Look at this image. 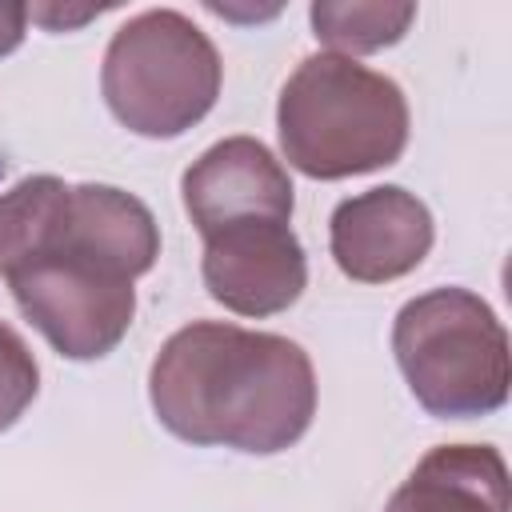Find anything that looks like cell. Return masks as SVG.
I'll return each instance as SVG.
<instances>
[{"mask_svg":"<svg viewBox=\"0 0 512 512\" xmlns=\"http://www.w3.org/2000/svg\"><path fill=\"white\" fill-rule=\"evenodd\" d=\"M160 424L200 448L284 452L316 416L308 352L276 332L196 320L164 340L148 372Z\"/></svg>","mask_w":512,"mask_h":512,"instance_id":"1","label":"cell"},{"mask_svg":"<svg viewBox=\"0 0 512 512\" xmlns=\"http://www.w3.org/2000/svg\"><path fill=\"white\" fill-rule=\"evenodd\" d=\"M280 148L312 180H344L388 168L408 144V100L396 80L348 56L320 52L280 88Z\"/></svg>","mask_w":512,"mask_h":512,"instance_id":"2","label":"cell"},{"mask_svg":"<svg viewBox=\"0 0 512 512\" xmlns=\"http://www.w3.org/2000/svg\"><path fill=\"white\" fill-rule=\"evenodd\" d=\"M396 364L428 416L472 420L508 400V332L468 288H432L392 324Z\"/></svg>","mask_w":512,"mask_h":512,"instance_id":"3","label":"cell"},{"mask_svg":"<svg viewBox=\"0 0 512 512\" xmlns=\"http://www.w3.org/2000/svg\"><path fill=\"white\" fill-rule=\"evenodd\" d=\"M224 64L212 40L172 8H148L116 28L100 88L112 116L152 140H172L200 124L220 96Z\"/></svg>","mask_w":512,"mask_h":512,"instance_id":"4","label":"cell"},{"mask_svg":"<svg viewBox=\"0 0 512 512\" xmlns=\"http://www.w3.org/2000/svg\"><path fill=\"white\" fill-rule=\"evenodd\" d=\"M16 308L68 360L108 356L136 316L132 280L92 260L48 252L8 276Z\"/></svg>","mask_w":512,"mask_h":512,"instance_id":"5","label":"cell"},{"mask_svg":"<svg viewBox=\"0 0 512 512\" xmlns=\"http://www.w3.org/2000/svg\"><path fill=\"white\" fill-rule=\"evenodd\" d=\"M204 288L236 316H276L308 284L296 232L280 220H244L204 236Z\"/></svg>","mask_w":512,"mask_h":512,"instance_id":"6","label":"cell"},{"mask_svg":"<svg viewBox=\"0 0 512 512\" xmlns=\"http://www.w3.org/2000/svg\"><path fill=\"white\" fill-rule=\"evenodd\" d=\"M184 208L200 236L244 220H292V180L284 164L252 136L212 144L180 180Z\"/></svg>","mask_w":512,"mask_h":512,"instance_id":"7","label":"cell"},{"mask_svg":"<svg viewBox=\"0 0 512 512\" xmlns=\"http://www.w3.org/2000/svg\"><path fill=\"white\" fill-rule=\"evenodd\" d=\"M332 260L348 280L388 284L408 276L432 248V212L412 192L384 184L348 196L328 228Z\"/></svg>","mask_w":512,"mask_h":512,"instance_id":"8","label":"cell"},{"mask_svg":"<svg viewBox=\"0 0 512 512\" xmlns=\"http://www.w3.org/2000/svg\"><path fill=\"white\" fill-rule=\"evenodd\" d=\"M48 252H68L136 280L160 256V228L136 196L112 184H76L68 188L56 236L40 256Z\"/></svg>","mask_w":512,"mask_h":512,"instance_id":"9","label":"cell"},{"mask_svg":"<svg viewBox=\"0 0 512 512\" xmlns=\"http://www.w3.org/2000/svg\"><path fill=\"white\" fill-rule=\"evenodd\" d=\"M508 468L488 444H440L392 492L384 512H508Z\"/></svg>","mask_w":512,"mask_h":512,"instance_id":"10","label":"cell"},{"mask_svg":"<svg viewBox=\"0 0 512 512\" xmlns=\"http://www.w3.org/2000/svg\"><path fill=\"white\" fill-rule=\"evenodd\" d=\"M68 184L56 176H28L0 196V276L8 280L32 264L56 236Z\"/></svg>","mask_w":512,"mask_h":512,"instance_id":"11","label":"cell"},{"mask_svg":"<svg viewBox=\"0 0 512 512\" xmlns=\"http://www.w3.org/2000/svg\"><path fill=\"white\" fill-rule=\"evenodd\" d=\"M312 36L328 44L336 56H360V52H380L396 44L412 20L416 4H360V0H316L308 8Z\"/></svg>","mask_w":512,"mask_h":512,"instance_id":"12","label":"cell"},{"mask_svg":"<svg viewBox=\"0 0 512 512\" xmlns=\"http://www.w3.org/2000/svg\"><path fill=\"white\" fill-rule=\"evenodd\" d=\"M40 388V368L28 344L0 320V432H8L24 408L36 400Z\"/></svg>","mask_w":512,"mask_h":512,"instance_id":"13","label":"cell"},{"mask_svg":"<svg viewBox=\"0 0 512 512\" xmlns=\"http://www.w3.org/2000/svg\"><path fill=\"white\" fill-rule=\"evenodd\" d=\"M24 28H28V8L4 0V4H0V56H8V52L20 48Z\"/></svg>","mask_w":512,"mask_h":512,"instance_id":"14","label":"cell"},{"mask_svg":"<svg viewBox=\"0 0 512 512\" xmlns=\"http://www.w3.org/2000/svg\"><path fill=\"white\" fill-rule=\"evenodd\" d=\"M32 20H40L44 28L60 32V28H72V24H84L92 16H100V8H80V12H68V8H28Z\"/></svg>","mask_w":512,"mask_h":512,"instance_id":"15","label":"cell"}]
</instances>
